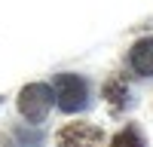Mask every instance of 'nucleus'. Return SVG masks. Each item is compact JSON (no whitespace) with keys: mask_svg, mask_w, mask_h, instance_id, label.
I'll use <instances>...</instances> for the list:
<instances>
[{"mask_svg":"<svg viewBox=\"0 0 153 147\" xmlns=\"http://www.w3.org/2000/svg\"><path fill=\"white\" fill-rule=\"evenodd\" d=\"M52 95L58 110H65V114H80L89 107V83L80 74H55Z\"/></svg>","mask_w":153,"mask_h":147,"instance_id":"f257e3e1","label":"nucleus"},{"mask_svg":"<svg viewBox=\"0 0 153 147\" xmlns=\"http://www.w3.org/2000/svg\"><path fill=\"white\" fill-rule=\"evenodd\" d=\"M52 86L49 83H28L25 89L19 92V114L31 122V126H40V122L49 117V110H52Z\"/></svg>","mask_w":153,"mask_h":147,"instance_id":"f03ea898","label":"nucleus"},{"mask_svg":"<svg viewBox=\"0 0 153 147\" xmlns=\"http://www.w3.org/2000/svg\"><path fill=\"white\" fill-rule=\"evenodd\" d=\"M55 147H104V132L92 122H68L58 129Z\"/></svg>","mask_w":153,"mask_h":147,"instance_id":"7ed1b4c3","label":"nucleus"},{"mask_svg":"<svg viewBox=\"0 0 153 147\" xmlns=\"http://www.w3.org/2000/svg\"><path fill=\"white\" fill-rule=\"evenodd\" d=\"M101 95H104V101H107V107L113 110V114L126 110L132 104V89H129L126 74H110V77L104 80V86H101Z\"/></svg>","mask_w":153,"mask_h":147,"instance_id":"20e7f679","label":"nucleus"},{"mask_svg":"<svg viewBox=\"0 0 153 147\" xmlns=\"http://www.w3.org/2000/svg\"><path fill=\"white\" fill-rule=\"evenodd\" d=\"M129 65L138 77H153V37H141L129 49Z\"/></svg>","mask_w":153,"mask_h":147,"instance_id":"39448f33","label":"nucleus"},{"mask_svg":"<svg viewBox=\"0 0 153 147\" xmlns=\"http://www.w3.org/2000/svg\"><path fill=\"white\" fill-rule=\"evenodd\" d=\"M110 147H144V138L138 135V129H123V132H117L113 135V141H110Z\"/></svg>","mask_w":153,"mask_h":147,"instance_id":"423d86ee","label":"nucleus"},{"mask_svg":"<svg viewBox=\"0 0 153 147\" xmlns=\"http://www.w3.org/2000/svg\"><path fill=\"white\" fill-rule=\"evenodd\" d=\"M0 101H3V98H0Z\"/></svg>","mask_w":153,"mask_h":147,"instance_id":"0eeeda50","label":"nucleus"}]
</instances>
